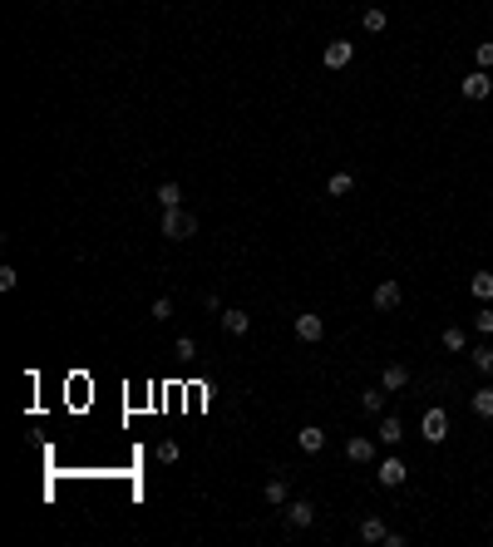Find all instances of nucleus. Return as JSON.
Listing matches in <instances>:
<instances>
[{
    "label": "nucleus",
    "instance_id": "nucleus-8",
    "mask_svg": "<svg viewBox=\"0 0 493 547\" xmlns=\"http://www.w3.org/2000/svg\"><path fill=\"white\" fill-rule=\"evenodd\" d=\"M345 458H350V463H370V458H375V439H345Z\"/></svg>",
    "mask_w": 493,
    "mask_h": 547
},
{
    "label": "nucleus",
    "instance_id": "nucleus-21",
    "mask_svg": "<svg viewBox=\"0 0 493 547\" xmlns=\"http://www.w3.org/2000/svg\"><path fill=\"white\" fill-rule=\"evenodd\" d=\"M360 405H365L370 415H380V410H385V385H380V390H365V395H360Z\"/></svg>",
    "mask_w": 493,
    "mask_h": 547
},
{
    "label": "nucleus",
    "instance_id": "nucleus-14",
    "mask_svg": "<svg viewBox=\"0 0 493 547\" xmlns=\"http://www.w3.org/2000/svg\"><path fill=\"white\" fill-rule=\"evenodd\" d=\"M380 385H385V390H404V385H409V370H404V365H385Z\"/></svg>",
    "mask_w": 493,
    "mask_h": 547
},
{
    "label": "nucleus",
    "instance_id": "nucleus-19",
    "mask_svg": "<svg viewBox=\"0 0 493 547\" xmlns=\"http://www.w3.org/2000/svg\"><path fill=\"white\" fill-rule=\"evenodd\" d=\"M380 439H385V444H399V439H404V424H399L394 415H385V419H380Z\"/></svg>",
    "mask_w": 493,
    "mask_h": 547
},
{
    "label": "nucleus",
    "instance_id": "nucleus-18",
    "mask_svg": "<svg viewBox=\"0 0 493 547\" xmlns=\"http://www.w3.org/2000/svg\"><path fill=\"white\" fill-rule=\"evenodd\" d=\"M287 503V478H267V508H282Z\"/></svg>",
    "mask_w": 493,
    "mask_h": 547
},
{
    "label": "nucleus",
    "instance_id": "nucleus-6",
    "mask_svg": "<svg viewBox=\"0 0 493 547\" xmlns=\"http://www.w3.org/2000/svg\"><path fill=\"white\" fill-rule=\"evenodd\" d=\"M370 301H375V311H394V306L404 301V291H399V281H380Z\"/></svg>",
    "mask_w": 493,
    "mask_h": 547
},
{
    "label": "nucleus",
    "instance_id": "nucleus-9",
    "mask_svg": "<svg viewBox=\"0 0 493 547\" xmlns=\"http://www.w3.org/2000/svg\"><path fill=\"white\" fill-rule=\"evenodd\" d=\"M287 523H292V528H311V523H316V508H311L306 498H296V503H287Z\"/></svg>",
    "mask_w": 493,
    "mask_h": 547
},
{
    "label": "nucleus",
    "instance_id": "nucleus-3",
    "mask_svg": "<svg viewBox=\"0 0 493 547\" xmlns=\"http://www.w3.org/2000/svg\"><path fill=\"white\" fill-rule=\"evenodd\" d=\"M292 330H296V340H306V345H316V340L326 335V321L306 311V316H296V321H292Z\"/></svg>",
    "mask_w": 493,
    "mask_h": 547
},
{
    "label": "nucleus",
    "instance_id": "nucleus-25",
    "mask_svg": "<svg viewBox=\"0 0 493 547\" xmlns=\"http://www.w3.org/2000/svg\"><path fill=\"white\" fill-rule=\"evenodd\" d=\"M173 355H183V360H193V355H197L193 335H178V345H173Z\"/></svg>",
    "mask_w": 493,
    "mask_h": 547
},
{
    "label": "nucleus",
    "instance_id": "nucleus-7",
    "mask_svg": "<svg viewBox=\"0 0 493 547\" xmlns=\"http://www.w3.org/2000/svg\"><path fill=\"white\" fill-rule=\"evenodd\" d=\"M375 478H380L385 488H399V483L409 478V468H404V458H385V463L375 468Z\"/></svg>",
    "mask_w": 493,
    "mask_h": 547
},
{
    "label": "nucleus",
    "instance_id": "nucleus-5",
    "mask_svg": "<svg viewBox=\"0 0 493 547\" xmlns=\"http://www.w3.org/2000/svg\"><path fill=\"white\" fill-rule=\"evenodd\" d=\"M489 94H493V79L484 74V69H474V74L464 79V99H474V104H484Z\"/></svg>",
    "mask_w": 493,
    "mask_h": 547
},
{
    "label": "nucleus",
    "instance_id": "nucleus-10",
    "mask_svg": "<svg viewBox=\"0 0 493 547\" xmlns=\"http://www.w3.org/2000/svg\"><path fill=\"white\" fill-rule=\"evenodd\" d=\"M296 444H301V453H321V449H326V429H316V424H306V429L296 434Z\"/></svg>",
    "mask_w": 493,
    "mask_h": 547
},
{
    "label": "nucleus",
    "instance_id": "nucleus-4",
    "mask_svg": "<svg viewBox=\"0 0 493 547\" xmlns=\"http://www.w3.org/2000/svg\"><path fill=\"white\" fill-rule=\"evenodd\" d=\"M350 60H355V45L350 40H331L326 45V69H345Z\"/></svg>",
    "mask_w": 493,
    "mask_h": 547
},
{
    "label": "nucleus",
    "instance_id": "nucleus-27",
    "mask_svg": "<svg viewBox=\"0 0 493 547\" xmlns=\"http://www.w3.org/2000/svg\"><path fill=\"white\" fill-rule=\"evenodd\" d=\"M474 326L484 330V335H493V311H489V306H484V311H479V316H474Z\"/></svg>",
    "mask_w": 493,
    "mask_h": 547
},
{
    "label": "nucleus",
    "instance_id": "nucleus-26",
    "mask_svg": "<svg viewBox=\"0 0 493 547\" xmlns=\"http://www.w3.org/2000/svg\"><path fill=\"white\" fill-rule=\"evenodd\" d=\"M168 316H173V301L158 296V301H153V321H168Z\"/></svg>",
    "mask_w": 493,
    "mask_h": 547
},
{
    "label": "nucleus",
    "instance_id": "nucleus-16",
    "mask_svg": "<svg viewBox=\"0 0 493 547\" xmlns=\"http://www.w3.org/2000/svg\"><path fill=\"white\" fill-rule=\"evenodd\" d=\"M474 415H479V419H493V385L474 390Z\"/></svg>",
    "mask_w": 493,
    "mask_h": 547
},
{
    "label": "nucleus",
    "instance_id": "nucleus-20",
    "mask_svg": "<svg viewBox=\"0 0 493 547\" xmlns=\"http://www.w3.org/2000/svg\"><path fill=\"white\" fill-rule=\"evenodd\" d=\"M360 25H365V30H370V35H380V30H385V10H380V5H370V10H365V20H360Z\"/></svg>",
    "mask_w": 493,
    "mask_h": 547
},
{
    "label": "nucleus",
    "instance_id": "nucleus-1",
    "mask_svg": "<svg viewBox=\"0 0 493 547\" xmlns=\"http://www.w3.org/2000/svg\"><path fill=\"white\" fill-rule=\"evenodd\" d=\"M158 232H163L168 242L197 237V218H193V213H183V208H168V213H163V222H158Z\"/></svg>",
    "mask_w": 493,
    "mask_h": 547
},
{
    "label": "nucleus",
    "instance_id": "nucleus-24",
    "mask_svg": "<svg viewBox=\"0 0 493 547\" xmlns=\"http://www.w3.org/2000/svg\"><path fill=\"white\" fill-rule=\"evenodd\" d=\"M444 350H464V330H459V326L444 330Z\"/></svg>",
    "mask_w": 493,
    "mask_h": 547
},
{
    "label": "nucleus",
    "instance_id": "nucleus-13",
    "mask_svg": "<svg viewBox=\"0 0 493 547\" xmlns=\"http://www.w3.org/2000/svg\"><path fill=\"white\" fill-rule=\"evenodd\" d=\"M385 538H390V528H385L380 518H365V523H360V543H385Z\"/></svg>",
    "mask_w": 493,
    "mask_h": 547
},
{
    "label": "nucleus",
    "instance_id": "nucleus-12",
    "mask_svg": "<svg viewBox=\"0 0 493 547\" xmlns=\"http://www.w3.org/2000/svg\"><path fill=\"white\" fill-rule=\"evenodd\" d=\"M153 198H158V208H163V213H168V208H183V188H178V183H158V193H153Z\"/></svg>",
    "mask_w": 493,
    "mask_h": 547
},
{
    "label": "nucleus",
    "instance_id": "nucleus-2",
    "mask_svg": "<svg viewBox=\"0 0 493 547\" xmlns=\"http://www.w3.org/2000/svg\"><path fill=\"white\" fill-rule=\"evenodd\" d=\"M449 439V415L444 410H424V444H444Z\"/></svg>",
    "mask_w": 493,
    "mask_h": 547
},
{
    "label": "nucleus",
    "instance_id": "nucleus-23",
    "mask_svg": "<svg viewBox=\"0 0 493 547\" xmlns=\"http://www.w3.org/2000/svg\"><path fill=\"white\" fill-rule=\"evenodd\" d=\"M158 463H178V444H173V439L158 444Z\"/></svg>",
    "mask_w": 493,
    "mask_h": 547
},
{
    "label": "nucleus",
    "instance_id": "nucleus-11",
    "mask_svg": "<svg viewBox=\"0 0 493 547\" xmlns=\"http://www.w3.org/2000/svg\"><path fill=\"white\" fill-rule=\"evenodd\" d=\"M222 330H227V335H247V330H252V316H247V311H222Z\"/></svg>",
    "mask_w": 493,
    "mask_h": 547
},
{
    "label": "nucleus",
    "instance_id": "nucleus-29",
    "mask_svg": "<svg viewBox=\"0 0 493 547\" xmlns=\"http://www.w3.org/2000/svg\"><path fill=\"white\" fill-rule=\"evenodd\" d=\"M15 281H20V276H15V266H0V286H5V291H15Z\"/></svg>",
    "mask_w": 493,
    "mask_h": 547
},
{
    "label": "nucleus",
    "instance_id": "nucleus-15",
    "mask_svg": "<svg viewBox=\"0 0 493 547\" xmlns=\"http://www.w3.org/2000/svg\"><path fill=\"white\" fill-rule=\"evenodd\" d=\"M326 193H331V198H345V193H355V178H350V173H331Z\"/></svg>",
    "mask_w": 493,
    "mask_h": 547
},
{
    "label": "nucleus",
    "instance_id": "nucleus-28",
    "mask_svg": "<svg viewBox=\"0 0 493 547\" xmlns=\"http://www.w3.org/2000/svg\"><path fill=\"white\" fill-rule=\"evenodd\" d=\"M474 55H479V64H484V69H489V64H493V40H484V45H479V50H474Z\"/></svg>",
    "mask_w": 493,
    "mask_h": 547
},
{
    "label": "nucleus",
    "instance_id": "nucleus-22",
    "mask_svg": "<svg viewBox=\"0 0 493 547\" xmlns=\"http://www.w3.org/2000/svg\"><path fill=\"white\" fill-rule=\"evenodd\" d=\"M474 365H479L484 375H493V345H479V350H474Z\"/></svg>",
    "mask_w": 493,
    "mask_h": 547
},
{
    "label": "nucleus",
    "instance_id": "nucleus-17",
    "mask_svg": "<svg viewBox=\"0 0 493 547\" xmlns=\"http://www.w3.org/2000/svg\"><path fill=\"white\" fill-rule=\"evenodd\" d=\"M469 291H474L479 301H493V271H479V276L469 281Z\"/></svg>",
    "mask_w": 493,
    "mask_h": 547
}]
</instances>
